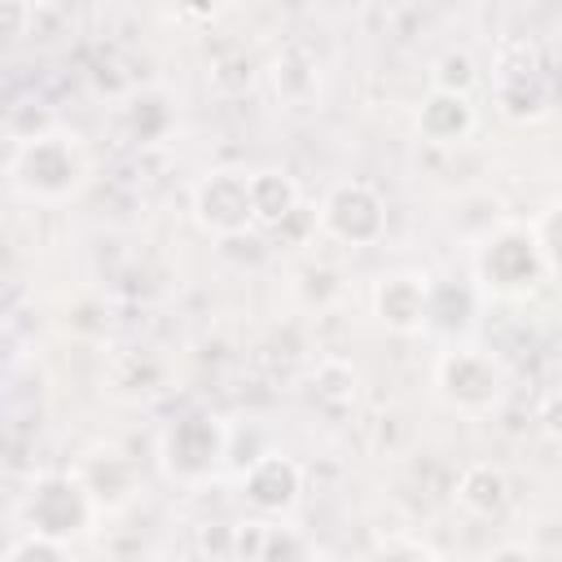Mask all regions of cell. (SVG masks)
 <instances>
[{
  "label": "cell",
  "instance_id": "cell-22",
  "mask_svg": "<svg viewBox=\"0 0 562 562\" xmlns=\"http://www.w3.org/2000/svg\"><path fill=\"white\" fill-rule=\"evenodd\" d=\"M483 562H536V553H531L527 544H518V540H505V544H496Z\"/></svg>",
  "mask_w": 562,
  "mask_h": 562
},
{
  "label": "cell",
  "instance_id": "cell-11",
  "mask_svg": "<svg viewBox=\"0 0 562 562\" xmlns=\"http://www.w3.org/2000/svg\"><path fill=\"white\" fill-rule=\"evenodd\" d=\"M263 79H268L272 97H277L285 110H312V105L321 101V88H325L321 61H316L303 44H285V48L263 66Z\"/></svg>",
  "mask_w": 562,
  "mask_h": 562
},
{
  "label": "cell",
  "instance_id": "cell-13",
  "mask_svg": "<svg viewBox=\"0 0 562 562\" xmlns=\"http://www.w3.org/2000/svg\"><path fill=\"white\" fill-rule=\"evenodd\" d=\"M452 501L470 514V518H501L509 505V474L496 461H470L457 474Z\"/></svg>",
  "mask_w": 562,
  "mask_h": 562
},
{
  "label": "cell",
  "instance_id": "cell-15",
  "mask_svg": "<svg viewBox=\"0 0 562 562\" xmlns=\"http://www.w3.org/2000/svg\"><path fill=\"white\" fill-rule=\"evenodd\" d=\"M237 558L241 562H290L294 553H303V536L277 518H250L237 527L233 536Z\"/></svg>",
  "mask_w": 562,
  "mask_h": 562
},
{
  "label": "cell",
  "instance_id": "cell-5",
  "mask_svg": "<svg viewBox=\"0 0 562 562\" xmlns=\"http://www.w3.org/2000/svg\"><path fill=\"white\" fill-rule=\"evenodd\" d=\"M97 514L101 509H97V501L88 496V487L75 470H44L31 483L26 505H22L26 531L44 536V540H57V544H70V540L88 536Z\"/></svg>",
  "mask_w": 562,
  "mask_h": 562
},
{
  "label": "cell",
  "instance_id": "cell-18",
  "mask_svg": "<svg viewBox=\"0 0 562 562\" xmlns=\"http://www.w3.org/2000/svg\"><path fill=\"white\" fill-rule=\"evenodd\" d=\"M479 70H474V57L470 53H443L435 66H430V92H452V97H470Z\"/></svg>",
  "mask_w": 562,
  "mask_h": 562
},
{
  "label": "cell",
  "instance_id": "cell-10",
  "mask_svg": "<svg viewBox=\"0 0 562 562\" xmlns=\"http://www.w3.org/2000/svg\"><path fill=\"white\" fill-rule=\"evenodd\" d=\"M430 294L435 281L426 272H386L373 285V316L391 329V334H422L430 325Z\"/></svg>",
  "mask_w": 562,
  "mask_h": 562
},
{
  "label": "cell",
  "instance_id": "cell-20",
  "mask_svg": "<svg viewBox=\"0 0 562 562\" xmlns=\"http://www.w3.org/2000/svg\"><path fill=\"white\" fill-rule=\"evenodd\" d=\"M0 562H75L70 558V549L66 544H57V540H44V536H22V540H13L9 549H4V558Z\"/></svg>",
  "mask_w": 562,
  "mask_h": 562
},
{
  "label": "cell",
  "instance_id": "cell-16",
  "mask_svg": "<svg viewBox=\"0 0 562 562\" xmlns=\"http://www.w3.org/2000/svg\"><path fill=\"white\" fill-rule=\"evenodd\" d=\"M307 391H312V400H316L321 408L342 413V408H351L356 395H360V369H356L351 360H342V356H325V360L312 369Z\"/></svg>",
  "mask_w": 562,
  "mask_h": 562
},
{
  "label": "cell",
  "instance_id": "cell-3",
  "mask_svg": "<svg viewBox=\"0 0 562 562\" xmlns=\"http://www.w3.org/2000/svg\"><path fill=\"white\" fill-rule=\"evenodd\" d=\"M435 395L465 413V417H479V413H492L505 391H509V369L496 351L487 347H474V342H461V347H448L439 360H435Z\"/></svg>",
  "mask_w": 562,
  "mask_h": 562
},
{
  "label": "cell",
  "instance_id": "cell-14",
  "mask_svg": "<svg viewBox=\"0 0 562 562\" xmlns=\"http://www.w3.org/2000/svg\"><path fill=\"white\" fill-rule=\"evenodd\" d=\"M299 206H303V193H299V180H294L290 171H277V167L250 171V211H255V228L277 233Z\"/></svg>",
  "mask_w": 562,
  "mask_h": 562
},
{
  "label": "cell",
  "instance_id": "cell-21",
  "mask_svg": "<svg viewBox=\"0 0 562 562\" xmlns=\"http://www.w3.org/2000/svg\"><path fill=\"white\" fill-rule=\"evenodd\" d=\"M360 562H439L426 544L417 540H404V536H391V540H378Z\"/></svg>",
  "mask_w": 562,
  "mask_h": 562
},
{
  "label": "cell",
  "instance_id": "cell-1",
  "mask_svg": "<svg viewBox=\"0 0 562 562\" xmlns=\"http://www.w3.org/2000/svg\"><path fill=\"white\" fill-rule=\"evenodd\" d=\"M92 176V158L83 140L66 127H40L22 136L9 154V184L18 198L40 202V206H61L70 202Z\"/></svg>",
  "mask_w": 562,
  "mask_h": 562
},
{
  "label": "cell",
  "instance_id": "cell-6",
  "mask_svg": "<svg viewBox=\"0 0 562 562\" xmlns=\"http://www.w3.org/2000/svg\"><path fill=\"white\" fill-rule=\"evenodd\" d=\"M312 215H316V228L329 241L351 246V250L378 246L386 237V224H391L386 198L369 180H338V184H329Z\"/></svg>",
  "mask_w": 562,
  "mask_h": 562
},
{
  "label": "cell",
  "instance_id": "cell-17",
  "mask_svg": "<svg viewBox=\"0 0 562 562\" xmlns=\"http://www.w3.org/2000/svg\"><path fill=\"white\" fill-rule=\"evenodd\" d=\"M123 123H127L132 140L149 145V140H158V136L171 127V105H167L158 92H136V97L123 105Z\"/></svg>",
  "mask_w": 562,
  "mask_h": 562
},
{
  "label": "cell",
  "instance_id": "cell-19",
  "mask_svg": "<svg viewBox=\"0 0 562 562\" xmlns=\"http://www.w3.org/2000/svg\"><path fill=\"white\" fill-rule=\"evenodd\" d=\"M255 79H259V66H255V57H246V53H233V57L215 61V70H211V88H215V92L228 88V97L246 92Z\"/></svg>",
  "mask_w": 562,
  "mask_h": 562
},
{
  "label": "cell",
  "instance_id": "cell-4",
  "mask_svg": "<svg viewBox=\"0 0 562 562\" xmlns=\"http://www.w3.org/2000/svg\"><path fill=\"white\" fill-rule=\"evenodd\" d=\"M228 457V426L215 413H184L158 435V465L171 483L202 487L220 474Z\"/></svg>",
  "mask_w": 562,
  "mask_h": 562
},
{
  "label": "cell",
  "instance_id": "cell-9",
  "mask_svg": "<svg viewBox=\"0 0 562 562\" xmlns=\"http://www.w3.org/2000/svg\"><path fill=\"white\" fill-rule=\"evenodd\" d=\"M237 487H241V501L259 514V518H290L294 509H299V501H303V470H299V461H290L285 452H259L246 470H241V479H237Z\"/></svg>",
  "mask_w": 562,
  "mask_h": 562
},
{
  "label": "cell",
  "instance_id": "cell-8",
  "mask_svg": "<svg viewBox=\"0 0 562 562\" xmlns=\"http://www.w3.org/2000/svg\"><path fill=\"white\" fill-rule=\"evenodd\" d=\"M189 211L202 233L233 241L255 228L250 211V171L246 167H215L189 189Z\"/></svg>",
  "mask_w": 562,
  "mask_h": 562
},
{
  "label": "cell",
  "instance_id": "cell-7",
  "mask_svg": "<svg viewBox=\"0 0 562 562\" xmlns=\"http://www.w3.org/2000/svg\"><path fill=\"white\" fill-rule=\"evenodd\" d=\"M492 101L509 123H540L553 101V83L531 44H505L492 70Z\"/></svg>",
  "mask_w": 562,
  "mask_h": 562
},
{
  "label": "cell",
  "instance_id": "cell-2",
  "mask_svg": "<svg viewBox=\"0 0 562 562\" xmlns=\"http://www.w3.org/2000/svg\"><path fill=\"white\" fill-rule=\"evenodd\" d=\"M553 272H558V263L544 259V250L536 246L527 224H501L474 246V277L487 294L527 299Z\"/></svg>",
  "mask_w": 562,
  "mask_h": 562
},
{
  "label": "cell",
  "instance_id": "cell-12",
  "mask_svg": "<svg viewBox=\"0 0 562 562\" xmlns=\"http://www.w3.org/2000/svg\"><path fill=\"white\" fill-rule=\"evenodd\" d=\"M474 123H479V114H474L470 97L426 92V97H422V105H417V136H422L426 145H439V149L470 140Z\"/></svg>",
  "mask_w": 562,
  "mask_h": 562
}]
</instances>
